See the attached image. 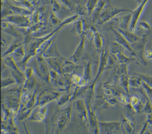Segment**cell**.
<instances>
[{"mask_svg": "<svg viewBox=\"0 0 152 134\" xmlns=\"http://www.w3.org/2000/svg\"><path fill=\"white\" fill-rule=\"evenodd\" d=\"M72 105L60 107L55 110L50 116L48 113L45 120L46 134H61L70 123L72 114Z\"/></svg>", "mask_w": 152, "mask_h": 134, "instance_id": "1", "label": "cell"}, {"mask_svg": "<svg viewBox=\"0 0 152 134\" xmlns=\"http://www.w3.org/2000/svg\"><path fill=\"white\" fill-rule=\"evenodd\" d=\"M61 24L56 29L54 30L51 33L44 36L38 38H27L24 39V44L26 49V55L24 58L18 63L20 68H21L24 71L26 70L29 61H30V60L33 57L36 56L37 51L41 44L48 39L55 35L56 33L58 32V31L61 28L65 27L62 24V22Z\"/></svg>", "mask_w": 152, "mask_h": 134, "instance_id": "2", "label": "cell"}, {"mask_svg": "<svg viewBox=\"0 0 152 134\" xmlns=\"http://www.w3.org/2000/svg\"><path fill=\"white\" fill-rule=\"evenodd\" d=\"M23 88V86L18 85L15 88H3L1 92L2 107L8 109L15 116L20 109Z\"/></svg>", "mask_w": 152, "mask_h": 134, "instance_id": "3", "label": "cell"}, {"mask_svg": "<svg viewBox=\"0 0 152 134\" xmlns=\"http://www.w3.org/2000/svg\"><path fill=\"white\" fill-rule=\"evenodd\" d=\"M31 67L42 82L51 86L50 67L43 56H36Z\"/></svg>", "mask_w": 152, "mask_h": 134, "instance_id": "4", "label": "cell"}, {"mask_svg": "<svg viewBox=\"0 0 152 134\" xmlns=\"http://www.w3.org/2000/svg\"><path fill=\"white\" fill-rule=\"evenodd\" d=\"M72 106L73 112L81 125L84 128H89L88 109L83 98H77L73 100Z\"/></svg>", "mask_w": 152, "mask_h": 134, "instance_id": "5", "label": "cell"}, {"mask_svg": "<svg viewBox=\"0 0 152 134\" xmlns=\"http://www.w3.org/2000/svg\"><path fill=\"white\" fill-rule=\"evenodd\" d=\"M2 59L7 67L10 68L12 77L17 80V85L23 86L26 80V74L24 71L20 68V66L15 62L14 56H8L5 58H2Z\"/></svg>", "mask_w": 152, "mask_h": 134, "instance_id": "6", "label": "cell"}, {"mask_svg": "<svg viewBox=\"0 0 152 134\" xmlns=\"http://www.w3.org/2000/svg\"><path fill=\"white\" fill-rule=\"evenodd\" d=\"M132 12L131 10L126 9H121L115 7L112 4L110 0H107L106 4L100 15L99 18L97 20L96 24L98 26H101L106 22L111 21L113 18H115L118 13L121 12Z\"/></svg>", "mask_w": 152, "mask_h": 134, "instance_id": "7", "label": "cell"}, {"mask_svg": "<svg viewBox=\"0 0 152 134\" xmlns=\"http://www.w3.org/2000/svg\"><path fill=\"white\" fill-rule=\"evenodd\" d=\"M63 91L44 89L37 94L36 98V107H42L46 106L52 101L56 100L63 94Z\"/></svg>", "mask_w": 152, "mask_h": 134, "instance_id": "8", "label": "cell"}, {"mask_svg": "<svg viewBox=\"0 0 152 134\" xmlns=\"http://www.w3.org/2000/svg\"><path fill=\"white\" fill-rule=\"evenodd\" d=\"M147 39V34H144L141 37L140 40L131 45L134 51V58L139 60L144 66L148 65V62L144 58L145 50Z\"/></svg>", "mask_w": 152, "mask_h": 134, "instance_id": "9", "label": "cell"}, {"mask_svg": "<svg viewBox=\"0 0 152 134\" xmlns=\"http://www.w3.org/2000/svg\"><path fill=\"white\" fill-rule=\"evenodd\" d=\"M110 106L107 101V97L103 93L101 86L99 87L93 102V110L98 114V112L107 108Z\"/></svg>", "mask_w": 152, "mask_h": 134, "instance_id": "10", "label": "cell"}, {"mask_svg": "<svg viewBox=\"0 0 152 134\" xmlns=\"http://www.w3.org/2000/svg\"><path fill=\"white\" fill-rule=\"evenodd\" d=\"M2 21H6L21 28H29L31 21L29 16L13 15L2 18Z\"/></svg>", "mask_w": 152, "mask_h": 134, "instance_id": "11", "label": "cell"}, {"mask_svg": "<svg viewBox=\"0 0 152 134\" xmlns=\"http://www.w3.org/2000/svg\"><path fill=\"white\" fill-rule=\"evenodd\" d=\"M110 52L107 49H104L100 53V61L97 74L92 82L96 84L104 70L109 68Z\"/></svg>", "mask_w": 152, "mask_h": 134, "instance_id": "12", "label": "cell"}, {"mask_svg": "<svg viewBox=\"0 0 152 134\" xmlns=\"http://www.w3.org/2000/svg\"><path fill=\"white\" fill-rule=\"evenodd\" d=\"M84 72L80 82L78 86L85 88L90 85L92 79V62L91 59L87 58L84 60Z\"/></svg>", "mask_w": 152, "mask_h": 134, "instance_id": "13", "label": "cell"}, {"mask_svg": "<svg viewBox=\"0 0 152 134\" xmlns=\"http://www.w3.org/2000/svg\"><path fill=\"white\" fill-rule=\"evenodd\" d=\"M101 134H116L121 130V121H99Z\"/></svg>", "mask_w": 152, "mask_h": 134, "instance_id": "14", "label": "cell"}, {"mask_svg": "<svg viewBox=\"0 0 152 134\" xmlns=\"http://www.w3.org/2000/svg\"><path fill=\"white\" fill-rule=\"evenodd\" d=\"M149 1V0H145L141 4L139 5L138 7L131 12L132 17L129 27V30L130 31L133 33L135 32L136 30V27H137V24L141 18L142 14L143 13V11L144 10L145 7H146L148 1Z\"/></svg>", "mask_w": 152, "mask_h": 134, "instance_id": "15", "label": "cell"}, {"mask_svg": "<svg viewBox=\"0 0 152 134\" xmlns=\"http://www.w3.org/2000/svg\"><path fill=\"white\" fill-rule=\"evenodd\" d=\"M49 112V108L47 105L44 107H38L37 110L35 111H34V109L33 110L27 120L31 122H41L45 121L47 117Z\"/></svg>", "mask_w": 152, "mask_h": 134, "instance_id": "16", "label": "cell"}, {"mask_svg": "<svg viewBox=\"0 0 152 134\" xmlns=\"http://www.w3.org/2000/svg\"><path fill=\"white\" fill-rule=\"evenodd\" d=\"M86 38V36L85 34L81 36L80 41L79 42V44L76 47L74 53L69 59L76 64L77 63L79 62L81 60H82L85 55Z\"/></svg>", "mask_w": 152, "mask_h": 134, "instance_id": "17", "label": "cell"}, {"mask_svg": "<svg viewBox=\"0 0 152 134\" xmlns=\"http://www.w3.org/2000/svg\"><path fill=\"white\" fill-rule=\"evenodd\" d=\"M110 31H112L115 35V39L116 43H118L121 46L129 51V52L131 54V55L132 56L133 58H134V51L133 50L132 47L131 46V45L125 39V37L122 35V34L117 29L115 28L112 26H110Z\"/></svg>", "mask_w": 152, "mask_h": 134, "instance_id": "18", "label": "cell"}, {"mask_svg": "<svg viewBox=\"0 0 152 134\" xmlns=\"http://www.w3.org/2000/svg\"><path fill=\"white\" fill-rule=\"evenodd\" d=\"M131 14L119 17H115L112 19L111 24H111V26H115L116 27L115 28L128 30L131 22Z\"/></svg>", "mask_w": 152, "mask_h": 134, "instance_id": "19", "label": "cell"}, {"mask_svg": "<svg viewBox=\"0 0 152 134\" xmlns=\"http://www.w3.org/2000/svg\"><path fill=\"white\" fill-rule=\"evenodd\" d=\"M1 30L7 34L12 36L17 40H23V34L20 31L15 28L12 24L6 21H2L1 22Z\"/></svg>", "mask_w": 152, "mask_h": 134, "instance_id": "20", "label": "cell"}, {"mask_svg": "<svg viewBox=\"0 0 152 134\" xmlns=\"http://www.w3.org/2000/svg\"><path fill=\"white\" fill-rule=\"evenodd\" d=\"M121 130L124 134H134L135 125L134 122L121 113Z\"/></svg>", "mask_w": 152, "mask_h": 134, "instance_id": "21", "label": "cell"}, {"mask_svg": "<svg viewBox=\"0 0 152 134\" xmlns=\"http://www.w3.org/2000/svg\"><path fill=\"white\" fill-rule=\"evenodd\" d=\"M80 66L76 65V63L71 61L69 59L64 58L61 66L62 74L72 75L75 74V71L79 68Z\"/></svg>", "mask_w": 152, "mask_h": 134, "instance_id": "22", "label": "cell"}, {"mask_svg": "<svg viewBox=\"0 0 152 134\" xmlns=\"http://www.w3.org/2000/svg\"><path fill=\"white\" fill-rule=\"evenodd\" d=\"M43 57L45 59L50 58H60L63 57L61 54L60 53V51L58 47L56 38L54 39L49 47L44 53Z\"/></svg>", "mask_w": 152, "mask_h": 134, "instance_id": "23", "label": "cell"}, {"mask_svg": "<svg viewBox=\"0 0 152 134\" xmlns=\"http://www.w3.org/2000/svg\"><path fill=\"white\" fill-rule=\"evenodd\" d=\"M85 21L79 18L73 23V27L70 30L71 32L75 35L81 36L85 34Z\"/></svg>", "mask_w": 152, "mask_h": 134, "instance_id": "24", "label": "cell"}, {"mask_svg": "<svg viewBox=\"0 0 152 134\" xmlns=\"http://www.w3.org/2000/svg\"><path fill=\"white\" fill-rule=\"evenodd\" d=\"M64 57L62 58H50L45 59L47 62L49 64L50 68L55 70L58 74H62L61 71V66L63 61L64 59Z\"/></svg>", "mask_w": 152, "mask_h": 134, "instance_id": "25", "label": "cell"}, {"mask_svg": "<svg viewBox=\"0 0 152 134\" xmlns=\"http://www.w3.org/2000/svg\"><path fill=\"white\" fill-rule=\"evenodd\" d=\"M39 85L40 84L38 82L34 74L30 78L26 79L23 86V91L34 92Z\"/></svg>", "mask_w": 152, "mask_h": 134, "instance_id": "26", "label": "cell"}, {"mask_svg": "<svg viewBox=\"0 0 152 134\" xmlns=\"http://www.w3.org/2000/svg\"><path fill=\"white\" fill-rule=\"evenodd\" d=\"M91 40L94 43L97 51L101 53L104 47V36L97 31L93 36L92 39Z\"/></svg>", "mask_w": 152, "mask_h": 134, "instance_id": "27", "label": "cell"}, {"mask_svg": "<svg viewBox=\"0 0 152 134\" xmlns=\"http://www.w3.org/2000/svg\"><path fill=\"white\" fill-rule=\"evenodd\" d=\"M136 91L140 92V94L143 95L145 99H146L143 112L147 113V114H152V103L147 94L146 93V91H145L143 87L140 88L139 89H136Z\"/></svg>", "mask_w": 152, "mask_h": 134, "instance_id": "28", "label": "cell"}, {"mask_svg": "<svg viewBox=\"0 0 152 134\" xmlns=\"http://www.w3.org/2000/svg\"><path fill=\"white\" fill-rule=\"evenodd\" d=\"M116 29H117L122 34V35L125 37V39L128 41V42L131 45L139 41L141 38V37L136 35L134 34V33L130 31L129 30H127L121 29L119 28H116Z\"/></svg>", "mask_w": 152, "mask_h": 134, "instance_id": "29", "label": "cell"}, {"mask_svg": "<svg viewBox=\"0 0 152 134\" xmlns=\"http://www.w3.org/2000/svg\"><path fill=\"white\" fill-rule=\"evenodd\" d=\"M74 94L73 91L67 92H64L59 97V98L57 100V104L58 107H63L65 104L73 100Z\"/></svg>", "mask_w": 152, "mask_h": 134, "instance_id": "30", "label": "cell"}, {"mask_svg": "<svg viewBox=\"0 0 152 134\" xmlns=\"http://www.w3.org/2000/svg\"><path fill=\"white\" fill-rule=\"evenodd\" d=\"M130 88L133 89H139L143 87V80L135 73L129 77Z\"/></svg>", "mask_w": 152, "mask_h": 134, "instance_id": "31", "label": "cell"}, {"mask_svg": "<svg viewBox=\"0 0 152 134\" xmlns=\"http://www.w3.org/2000/svg\"><path fill=\"white\" fill-rule=\"evenodd\" d=\"M107 0H99L98 3L97 4V7H96L95 10H94L92 16V19L93 22H97V20L98 19L103 10L104 7L106 4Z\"/></svg>", "mask_w": 152, "mask_h": 134, "instance_id": "32", "label": "cell"}, {"mask_svg": "<svg viewBox=\"0 0 152 134\" xmlns=\"http://www.w3.org/2000/svg\"><path fill=\"white\" fill-rule=\"evenodd\" d=\"M34 91L30 92L28 91H23L20 98V110L24 108L27 105L31 99Z\"/></svg>", "mask_w": 152, "mask_h": 134, "instance_id": "33", "label": "cell"}, {"mask_svg": "<svg viewBox=\"0 0 152 134\" xmlns=\"http://www.w3.org/2000/svg\"><path fill=\"white\" fill-rule=\"evenodd\" d=\"M137 114L135 110L130 102L124 105V115L135 123V116Z\"/></svg>", "mask_w": 152, "mask_h": 134, "instance_id": "34", "label": "cell"}, {"mask_svg": "<svg viewBox=\"0 0 152 134\" xmlns=\"http://www.w3.org/2000/svg\"><path fill=\"white\" fill-rule=\"evenodd\" d=\"M24 40H17L15 43L10 46V47L7 49L5 53L2 55V58H5L6 57L12 54L18 48L24 44Z\"/></svg>", "mask_w": 152, "mask_h": 134, "instance_id": "35", "label": "cell"}, {"mask_svg": "<svg viewBox=\"0 0 152 134\" xmlns=\"http://www.w3.org/2000/svg\"><path fill=\"white\" fill-rule=\"evenodd\" d=\"M99 0H88L86 4L87 14L89 16L92 15L94 10H95Z\"/></svg>", "mask_w": 152, "mask_h": 134, "instance_id": "36", "label": "cell"}, {"mask_svg": "<svg viewBox=\"0 0 152 134\" xmlns=\"http://www.w3.org/2000/svg\"><path fill=\"white\" fill-rule=\"evenodd\" d=\"M15 85H17V80H15V79L12 76L11 77H7L1 80L2 89L9 88V86Z\"/></svg>", "mask_w": 152, "mask_h": 134, "instance_id": "37", "label": "cell"}, {"mask_svg": "<svg viewBox=\"0 0 152 134\" xmlns=\"http://www.w3.org/2000/svg\"><path fill=\"white\" fill-rule=\"evenodd\" d=\"M136 74L138 75L143 82L148 85L150 87L152 88V76L149 74H144L142 73H135Z\"/></svg>", "mask_w": 152, "mask_h": 134, "instance_id": "38", "label": "cell"}, {"mask_svg": "<svg viewBox=\"0 0 152 134\" xmlns=\"http://www.w3.org/2000/svg\"><path fill=\"white\" fill-rule=\"evenodd\" d=\"M50 22L53 25V27L57 26V27H58L61 25L62 21L58 18L55 13L52 12L50 17Z\"/></svg>", "mask_w": 152, "mask_h": 134, "instance_id": "39", "label": "cell"}, {"mask_svg": "<svg viewBox=\"0 0 152 134\" xmlns=\"http://www.w3.org/2000/svg\"><path fill=\"white\" fill-rule=\"evenodd\" d=\"M12 54L15 56L21 57L23 59L24 58L26 55V49L24 47V44L18 48Z\"/></svg>", "mask_w": 152, "mask_h": 134, "instance_id": "40", "label": "cell"}, {"mask_svg": "<svg viewBox=\"0 0 152 134\" xmlns=\"http://www.w3.org/2000/svg\"><path fill=\"white\" fill-rule=\"evenodd\" d=\"M141 101L140 100L139 97L136 95H133L132 96L130 95L129 97V102L131 104L133 107H134L136 105L140 102Z\"/></svg>", "mask_w": 152, "mask_h": 134, "instance_id": "41", "label": "cell"}, {"mask_svg": "<svg viewBox=\"0 0 152 134\" xmlns=\"http://www.w3.org/2000/svg\"><path fill=\"white\" fill-rule=\"evenodd\" d=\"M139 26L140 28L143 29L147 30L148 31H151L152 28L150 24L147 21H142L139 23Z\"/></svg>", "mask_w": 152, "mask_h": 134, "instance_id": "42", "label": "cell"}, {"mask_svg": "<svg viewBox=\"0 0 152 134\" xmlns=\"http://www.w3.org/2000/svg\"><path fill=\"white\" fill-rule=\"evenodd\" d=\"M143 87L145 91H146L148 96L150 99L152 103V88H151L148 85H147L145 82L143 81Z\"/></svg>", "mask_w": 152, "mask_h": 134, "instance_id": "43", "label": "cell"}, {"mask_svg": "<svg viewBox=\"0 0 152 134\" xmlns=\"http://www.w3.org/2000/svg\"><path fill=\"white\" fill-rule=\"evenodd\" d=\"M81 79H82V77H81L80 76H79V75L75 74H72V81L73 84L75 85H78L80 82Z\"/></svg>", "mask_w": 152, "mask_h": 134, "instance_id": "44", "label": "cell"}, {"mask_svg": "<svg viewBox=\"0 0 152 134\" xmlns=\"http://www.w3.org/2000/svg\"><path fill=\"white\" fill-rule=\"evenodd\" d=\"M61 3H63L64 5H66V7H67L69 10H75V6L72 4V1L70 0H60Z\"/></svg>", "mask_w": 152, "mask_h": 134, "instance_id": "45", "label": "cell"}, {"mask_svg": "<svg viewBox=\"0 0 152 134\" xmlns=\"http://www.w3.org/2000/svg\"><path fill=\"white\" fill-rule=\"evenodd\" d=\"M149 126V123L146 120L144 123V125H143V128L140 131V133L139 134H146L148 130V127Z\"/></svg>", "mask_w": 152, "mask_h": 134, "instance_id": "46", "label": "cell"}, {"mask_svg": "<svg viewBox=\"0 0 152 134\" xmlns=\"http://www.w3.org/2000/svg\"><path fill=\"white\" fill-rule=\"evenodd\" d=\"M10 43V41L6 38L4 37L3 35L1 36V47H4Z\"/></svg>", "mask_w": 152, "mask_h": 134, "instance_id": "47", "label": "cell"}, {"mask_svg": "<svg viewBox=\"0 0 152 134\" xmlns=\"http://www.w3.org/2000/svg\"><path fill=\"white\" fill-rule=\"evenodd\" d=\"M144 57L147 60H152V51L148 50L145 52Z\"/></svg>", "mask_w": 152, "mask_h": 134, "instance_id": "48", "label": "cell"}, {"mask_svg": "<svg viewBox=\"0 0 152 134\" xmlns=\"http://www.w3.org/2000/svg\"><path fill=\"white\" fill-rule=\"evenodd\" d=\"M146 120L149 123V126H152V114H148Z\"/></svg>", "mask_w": 152, "mask_h": 134, "instance_id": "49", "label": "cell"}, {"mask_svg": "<svg viewBox=\"0 0 152 134\" xmlns=\"http://www.w3.org/2000/svg\"><path fill=\"white\" fill-rule=\"evenodd\" d=\"M145 0H136V1L137 2V4L140 5L142 3H143V1H144Z\"/></svg>", "mask_w": 152, "mask_h": 134, "instance_id": "50", "label": "cell"}, {"mask_svg": "<svg viewBox=\"0 0 152 134\" xmlns=\"http://www.w3.org/2000/svg\"><path fill=\"white\" fill-rule=\"evenodd\" d=\"M13 1H23V0H13Z\"/></svg>", "mask_w": 152, "mask_h": 134, "instance_id": "51", "label": "cell"}, {"mask_svg": "<svg viewBox=\"0 0 152 134\" xmlns=\"http://www.w3.org/2000/svg\"><path fill=\"white\" fill-rule=\"evenodd\" d=\"M4 1V0H2V1Z\"/></svg>", "mask_w": 152, "mask_h": 134, "instance_id": "52", "label": "cell"}]
</instances>
